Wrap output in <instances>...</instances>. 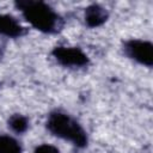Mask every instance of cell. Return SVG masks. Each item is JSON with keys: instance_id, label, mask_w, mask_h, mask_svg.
I'll list each match as a JSON object with an SVG mask.
<instances>
[{"instance_id": "cell-1", "label": "cell", "mask_w": 153, "mask_h": 153, "mask_svg": "<svg viewBox=\"0 0 153 153\" xmlns=\"http://www.w3.org/2000/svg\"><path fill=\"white\" fill-rule=\"evenodd\" d=\"M16 7L20 10L25 20L36 30L44 33H56L63 27V19L48 4L35 0H17Z\"/></svg>"}, {"instance_id": "cell-2", "label": "cell", "mask_w": 153, "mask_h": 153, "mask_svg": "<svg viewBox=\"0 0 153 153\" xmlns=\"http://www.w3.org/2000/svg\"><path fill=\"white\" fill-rule=\"evenodd\" d=\"M45 127L50 134L72 142L78 148L87 146L88 139L81 124L66 112L55 110L48 115Z\"/></svg>"}, {"instance_id": "cell-3", "label": "cell", "mask_w": 153, "mask_h": 153, "mask_svg": "<svg viewBox=\"0 0 153 153\" xmlns=\"http://www.w3.org/2000/svg\"><path fill=\"white\" fill-rule=\"evenodd\" d=\"M124 54L135 62L152 67L153 65V44L149 41L131 38L123 43Z\"/></svg>"}, {"instance_id": "cell-4", "label": "cell", "mask_w": 153, "mask_h": 153, "mask_svg": "<svg viewBox=\"0 0 153 153\" xmlns=\"http://www.w3.org/2000/svg\"><path fill=\"white\" fill-rule=\"evenodd\" d=\"M51 55L65 67H84L90 63L88 56L78 47L59 45L51 50Z\"/></svg>"}, {"instance_id": "cell-5", "label": "cell", "mask_w": 153, "mask_h": 153, "mask_svg": "<svg viewBox=\"0 0 153 153\" xmlns=\"http://www.w3.org/2000/svg\"><path fill=\"white\" fill-rule=\"evenodd\" d=\"M26 33V29L19 24V22L10 14H0V35L17 38Z\"/></svg>"}, {"instance_id": "cell-6", "label": "cell", "mask_w": 153, "mask_h": 153, "mask_svg": "<svg viewBox=\"0 0 153 153\" xmlns=\"http://www.w3.org/2000/svg\"><path fill=\"white\" fill-rule=\"evenodd\" d=\"M108 18V11L98 4H92L85 10V23L88 27H98L103 25Z\"/></svg>"}, {"instance_id": "cell-7", "label": "cell", "mask_w": 153, "mask_h": 153, "mask_svg": "<svg viewBox=\"0 0 153 153\" xmlns=\"http://www.w3.org/2000/svg\"><path fill=\"white\" fill-rule=\"evenodd\" d=\"M7 126L12 131L17 134H23L29 128V120L20 114H13L10 116L7 121Z\"/></svg>"}, {"instance_id": "cell-8", "label": "cell", "mask_w": 153, "mask_h": 153, "mask_svg": "<svg viewBox=\"0 0 153 153\" xmlns=\"http://www.w3.org/2000/svg\"><path fill=\"white\" fill-rule=\"evenodd\" d=\"M20 143L12 136L0 135V153H22Z\"/></svg>"}, {"instance_id": "cell-9", "label": "cell", "mask_w": 153, "mask_h": 153, "mask_svg": "<svg viewBox=\"0 0 153 153\" xmlns=\"http://www.w3.org/2000/svg\"><path fill=\"white\" fill-rule=\"evenodd\" d=\"M33 153H60L59 148L53 146V145H49V143H42L39 146H37L33 151Z\"/></svg>"}]
</instances>
